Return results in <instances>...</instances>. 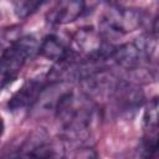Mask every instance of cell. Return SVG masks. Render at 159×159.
<instances>
[{
  "label": "cell",
  "instance_id": "cell-1",
  "mask_svg": "<svg viewBox=\"0 0 159 159\" xmlns=\"http://www.w3.org/2000/svg\"><path fill=\"white\" fill-rule=\"evenodd\" d=\"M40 41L32 35L17 37L0 56V91L16 80L25 63L39 53Z\"/></svg>",
  "mask_w": 159,
  "mask_h": 159
},
{
  "label": "cell",
  "instance_id": "cell-2",
  "mask_svg": "<svg viewBox=\"0 0 159 159\" xmlns=\"http://www.w3.org/2000/svg\"><path fill=\"white\" fill-rule=\"evenodd\" d=\"M99 31L93 27L86 26L78 29L71 42L68 43L70 51L81 61L91 62L103 66L104 62L111 61L113 47L108 46Z\"/></svg>",
  "mask_w": 159,
  "mask_h": 159
},
{
  "label": "cell",
  "instance_id": "cell-3",
  "mask_svg": "<svg viewBox=\"0 0 159 159\" xmlns=\"http://www.w3.org/2000/svg\"><path fill=\"white\" fill-rule=\"evenodd\" d=\"M144 22L142 11L123 6H112L104 11L99 22V32L107 40L117 37L139 29Z\"/></svg>",
  "mask_w": 159,
  "mask_h": 159
},
{
  "label": "cell",
  "instance_id": "cell-4",
  "mask_svg": "<svg viewBox=\"0 0 159 159\" xmlns=\"http://www.w3.org/2000/svg\"><path fill=\"white\" fill-rule=\"evenodd\" d=\"M20 157H34V158H50L65 155L63 145L60 142H53L50 139L47 133L42 129L32 132L29 138L24 142L19 149Z\"/></svg>",
  "mask_w": 159,
  "mask_h": 159
},
{
  "label": "cell",
  "instance_id": "cell-5",
  "mask_svg": "<svg viewBox=\"0 0 159 159\" xmlns=\"http://www.w3.org/2000/svg\"><path fill=\"white\" fill-rule=\"evenodd\" d=\"M87 0H57L46 15L51 25H67L76 21L86 11Z\"/></svg>",
  "mask_w": 159,
  "mask_h": 159
},
{
  "label": "cell",
  "instance_id": "cell-6",
  "mask_svg": "<svg viewBox=\"0 0 159 159\" xmlns=\"http://www.w3.org/2000/svg\"><path fill=\"white\" fill-rule=\"evenodd\" d=\"M144 137L142 142V155L153 157L158 149V99L153 98L143 114Z\"/></svg>",
  "mask_w": 159,
  "mask_h": 159
},
{
  "label": "cell",
  "instance_id": "cell-7",
  "mask_svg": "<svg viewBox=\"0 0 159 159\" xmlns=\"http://www.w3.org/2000/svg\"><path fill=\"white\" fill-rule=\"evenodd\" d=\"M42 88H43V84L39 80H30L25 82L19 88V91H16L14 96L10 98L7 103L9 109L15 112V111L32 107L36 99L39 98Z\"/></svg>",
  "mask_w": 159,
  "mask_h": 159
},
{
  "label": "cell",
  "instance_id": "cell-8",
  "mask_svg": "<svg viewBox=\"0 0 159 159\" xmlns=\"http://www.w3.org/2000/svg\"><path fill=\"white\" fill-rule=\"evenodd\" d=\"M68 51H70L68 43H66L60 36L55 34L47 35L43 37L42 41H40L39 55L53 62L62 60L65 56H67Z\"/></svg>",
  "mask_w": 159,
  "mask_h": 159
},
{
  "label": "cell",
  "instance_id": "cell-9",
  "mask_svg": "<svg viewBox=\"0 0 159 159\" xmlns=\"http://www.w3.org/2000/svg\"><path fill=\"white\" fill-rule=\"evenodd\" d=\"M47 1L48 0H15V11L17 16L26 17Z\"/></svg>",
  "mask_w": 159,
  "mask_h": 159
},
{
  "label": "cell",
  "instance_id": "cell-10",
  "mask_svg": "<svg viewBox=\"0 0 159 159\" xmlns=\"http://www.w3.org/2000/svg\"><path fill=\"white\" fill-rule=\"evenodd\" d=\"M19 36V27L11 26L9 29H4L0 32V56L4 53V51L17 39Z\"/></svg>",
  "mask_w": 159,
  "mask_h": 159
},
{
  "label": "cell",
  "instance_id": "cell-11",
  "mask_svg": "<svg viewBox=\"0 0 159 159\" xmlns=\"http://www.w3.org/2000/svg\"><path fill=\"white\" fill-rule=\"evenodd\" d=\"M4 132H5V122L4 118L0 116V138L4 135Z\"/></svg>",
  "mask_w": 159,
  "mask_h": 159
},
{
  "label": "cell",
  "instance_id": "cell-12",
  "mask_svg": "<svg viewBox=\"0 0 159 159\" xmlns=\"http://www.w3.org/2000/svg\"><path fill=\"white\" fill-rule=\"evenodd\" d=\"M107 1H111V2H118V1H120V0H107Z\"/></svg>",
  "mask_w": 159,
  "mask_h": 159
}]
</instances>
